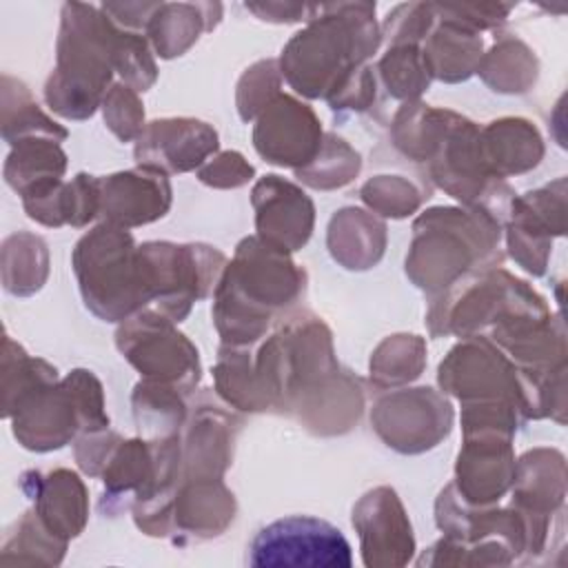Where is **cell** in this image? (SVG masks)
<instances>
[{
    "label": "cell",
    "instance_id": "6da1fadb",
    "mask_svg": "<svg viewBox=\"0 0 568 568\" xmlns=\"http://www.w3.org/2000/svg\"><path fill=\"white\" fill-rule=\"evenodd\" d=\"M304 286L306 273L286 251L260 237H244L215 286L213 320L224 344H255L273 313L288 308Z\"/></svg>",
    "mask_w": 568,
    "mask_h": 568
},
{
    "label": "cell",
    "instance_id": "7a4b0ae2",
    "mask_svg": "<svg viewBox=\"0 0 568 568\" xmlns=\"http://www.w3.org/2000/svg\"><path fill=\"white\" fill-rule=\"evenodd\" d=\"M501 224L479 209L435 206L413 224V244L406 257L408 277L424 291H446L468 271L499 264Z\"/></svg>",
    "mask_w": 568,
    "mask_h": 568
},
{
    "label": "cell",
    "instance_id": "3957f363",
    "mask_svg": "<svg viewBox=\"0 0 568 568\" xmlns=\"http://www.w3.org/2000/svg\"><path fill=\"white\" fill-rule=\"evenodd\" d=\"M73 271L87 308L104 322H124L153 304L144 253L122 226L102 222L80 237Z\"/></svg>",
    "mask_w": 568,
    "mask_h": 568
},
{
    "label": "cell",
    "instance_id": "277c9868",
    "mask_svg": "<svg viewBox=\"0 0 568 568\" xmlns=\"http://www.w3.org/2000/svg\"><path fill=\"white\" fill-rule=\"evenodd\" d=\"M4 417H11L16 439L36 453L58 450L78 433L109 426L102 384L84 368L71 371L62 382L55 377L31 386Z\"/></svg>",
    "mask_w": 568,
    "mask_h": 568
},
{
    "label": "cell",
    "instance_id": "5b68a950",
    "mask_svg": "<svg viewBox=\"0 0 568 568\" xmlns=\"http://www.w3.org/2000/svg\"><path fill=\"white\" fill-rule=\"evenodd\" d=\"M375 47V27L353 36L351 22L324 20L288 42L282 55V73L297 93L328 98Z\"/></svg>",
    "mask_w": 568,
    "mask_h": 568
},
{
    "label": "cell",
    "instance_id": "8992f818",
    "mask_svg": "<svg viewBox=\"0 0 568 568\" xmlns=\"http://www.w3.org/2000/svg\"><path fill=\"white\" fill-rule=\"evenodd\" d=\"M140 248L149 266L151 306L173 322L184 320L193 302L206 297L226 268L224 253L206 244L144 242Z\"/></svg>",
    "mask_w": 568,
    "mask_h": 568
},
{
    "label": "cell",
    "instance_id": "52a82bcc",
    "mask_svg": "<svg viewBox=\"0 0 568 568\" xmlns=\"http://www.w3.org/2000/svg\"><path fill=\"white\" fill-rule=\"evenodd\" d=\"M120 353L144 375V379L171 384L182 393L200 382L197 348L182 335L173 320L155 308H142L122 322L115 333Z\"/></svg>",
    "mask_w": 568,
    "mask_h": 568
},
{
    "label": "cell",
    "instance_id": "ba28073f",
    "mask_svg": "<svg viewBox=\"0 0 568 568\" xmlns=\"http://www.w3.org/2000/svg\"><path fill=\"white\" fill-rule=\"evenodd\" d=\"M255 568H348L351 544L344 532L317 517L291 515L257 530L248 546Z\"/></svg>",
    "mask_w": 568,
    "mask_h": 568
},
{
    "label": "cell",
    "instance_id": "9c48e42d",
    "mask_svg": "<svg viewBox=\"0 0 568 568\" xmlns=\"http://www.w3.org/2000/svg\"><path fill=\"white\" fill-rule=\"evenodd\" d=\"M442 390L462 402H510L528 417V395L517 366L486 337H466L439 364Z\"/></svg>",
    "mask_w": 568,
    "mask_h": 568
},
{
    "label": "cell",
    "instance_id": "30bf717a",
    "mask_svg": "<svg viewBox=\"0 0 568 568\" xmlns=\"http://www.w3.org/2000/svg\"><path fill=\"white\" fill-rule=\"evenodd\" d=\"M371 422L386 446L399 453H422L448 435L453 408L439 393L422 386L382 397Z\"/></svg>",
    "mask_w": 568,
    "mask_h": 568
},
{
    "label": "cell",
    "instance_id": "8fae6325",
    "mask_svg": "<svg viewBox=\"0 0 568 568\" xmlns=\"http://www.w3.org/2000/svg\"><path fill=\"white\" fill-rule=\"evenodd\" d=\"M353 528L366 568H399L410 564L417 552L404 504L388 486L368 490L353 506Z\"/></svg>",
    "mask_w": 568,
    "mask_h": 568
},
{
    "label": "cell",
    "instance_id": "7c38bea8",
    "mask_svg": "<svg viewBox=\"0 0 568 568\" xmlns=\"http://www.w3.org/2000/svg\"><path fill=\"white\" fill-rule=\"evenodd\" d=\"M322 124L308 104L291 95H277L260 115L253 144L257 153L273 164L306 166L322 146Z\"/></svg>",
    "mask_w": 568,
    "mask_h": 568
},
{
    "label": "cell",
    "instance_id": "4fadbf2b",
    "mask_svg": "<svg viewBox=\"0 0 568 568\" xmlns=\"http://www.w3.org/2000/svg\"><path fill=\"white\" fill-rule=\"evenodd\" d=\"M513 435L497 430L464 433V446L455 466V490L473 506L497 504L515 477Z\"/></svg>",
    "mask_w": 568,
    "mask_h": 568
},
{
    "label": "cell",
    "instance_id": "5bb4252c",
    "mask_svg": "<svg viewBox=\"0 0 568 568\" xmlns=\"http://www.w3.org/2000/svg\"><path fill=\"white\" fill-rule=\"evenodd\" d=\"M217 151V133L193 118H164L149 122L138 135L135 160L162 173H184L202 166Z\"/></svg>",
    "mask_w": 568,
    "mask_h": 568
},
{
    "label": "cell",
    "instance_id": "9a60e30c",
    "mask_svg": "<svg viewBox=\"0 0 568 568\" xmlns=\"http://www.w3.org/2000/svg\"><path fill=\"white\" fill-rule=\"evenodd\" d=\"M257 237L282 248H302L313 231L315 209L311 197L280 175H266L253 186Z\"/></svg>",
    "mask_w": 568,
    "mask_h": 568
},
{
    "label": "cell",
    "instance_id": "2e32d148",
    "mask_svg": "<svg viewBox=\"0 0 568 568\" xmlns=\"http://www.w3.org/2000/svg\"><path fill=\"white\" fill-rule=\"evenodd\" d=\"M237 504L220 477H182L173 497L171 541L186 546L220 537L235 519Z\"/></svg>",
    "mask_w": 568,
    "mask_h": 568
},
{
    "label": "cell",
    "instance_id": "e0dca14e",
    "mask_svg": "<svg viewBox=\"0 0 568 568\" xmlns=\"http://www.w3.org/2000/svg\"><path fill=\"white\" fill-rule=\"evenodd\" d=\"M171 206V184L166 173L153 166L100 178V213L104 222L131 229L155 222Z\"/></svg>",
    "mask_w": 568,
    "mask_h": 568
},
{
    "label": "cell",
    "instance_id": "ac0fdd59",
    "mask_svg": "<svg viewBox=\"0 0 568 568\" xmlns=\"http://www.w3.org/2000/svg\"><path fill=\"white\" fill-rule=\"evenodd\" d=\"M20 488L33 501L40 521L55 537L71 541L84 530L89 521V495L73 470H27L20 477Z\"/></svg>",
    "mask_w": 568,
    "mask_h": 568
},
{
    "label": "cell",
    "instance_id": "d6986e66",
    "mask_svg": "<svg viewBox=\"0 0 568 568\" xmlns=\"http://www.w3.org/2000/svg\"><path fill=\"white\" fill-rule=\"evenodd\" d=\"M240 422L217 404H202L180 437L182 477H222L233 457Z\"/></svg>",
    "mask_w": 568,
    "mask_h": 568
},
{
    "label": "cell",
    "instance_id": "ffe728a7",
    "mask_svg": "<svg viewBox=\"0 0 568 568\" xmlns=\"http://www.w3.org/2000/svg\"><path fill=\"white\" fill-rule=\"evenodd\" d=\"M564 457L557 450L537 448L515 464L513 501L524 517L552 521L564 504Z\"/></svg>",
    "mask_w": 568,
    "mask_h": 568
},
{
    "label": "cell",
    "instance_id": "44dd1931",
    "mask_svg": "<svg viewBox=\"0 0 568 568\" xmlns=\"http://www.w3.org/2000/svg\"><path fill=\"white\" fill-rule=\"evenodd\" d=\"M477 149L486 173L501 180L539 164L544 146L537 129L521 118L495 120L477 133Z\"/></svg>",
    "mask_w": 568,
    "mask_h": 568
},
{
    "label": "cell",
    "instance_id": "7402d4cb",
    "mask_svg": "<svg viewBox=\"0 0 568 568\" xmlns=\"http://www.w3.org/2000/svg\"><path fill=\"white\" fill-rule=\"evenodd\" d=\"M67 155L55 140L31 138L13 144L4 162V182L24 200L62 182Z\"/></svg>",
    "mask_w": 568,
    "mask_h": 568
},
{
    "label": "cell",
    "instance_id": "603a6c76",
    "mask_svg": "<svg viewBox=\"0 0 568 568\" xmlns=\"http://www.w3.org/2000/svg\"><path fill=\"white\" fill-rule=\"evenodd\" d=\"M386 246V226L362 209L346 206L328 224L331 255L346 268L364 271L377 264Z\"/></svg>",
    "mask_w": 568,
    "mask_h": 568
},
{
    "label": "cell",
    "instance_id": "cb8c5ba5",
    "mask_svg": "<svg viewBox=\"0 0 568 568\" xmlns=\"http://www.w3.org/2000/svg\"><path fill=\"white\" fill-rule=\"evenodd\" d=\"M213 373L217 393L235 408L257 413L271 406L264 384L255 371V359H251L246 346L222 344Z\"/></svg>",
    "mask_w": 568,
    "mask_h": 568
},
{
    "label": "cell",
    "instance_id": "d4e9b609",
    "mask_svg": "<svg viewBox=\"0 0 568 568\" xmlns=\"http://www.w3.org/2000/svg\"><path fill=\"white\" fill-rule=\"evenodd\" d=\"M69 133L31 100L27 87L9 75L2 78V138L13 146L31 138L64 140Z\"/></svg>",
    "mask_w": 568,
    "mask_h": 568
},
{
    "label": "cell",
    "instance_id": "484cf974",
    "mask_svg": "<svg viewBox=\"0 0 568 568\" xmlns=\"http://www.w3.org/2000/svg\"><path fill=\"white\" fill-rule=\"evenodd\" d=\"M47 244L31 233H13L2 244V282L13 295H31L42 288L49 271Z\"/></svg>",
    "mask_w": 568,
    "mask_h": 568
},
{
    "label": "cell",
    "instance_id": "4316f807",
    "mask_svg": "<svg viewBox=\"0 0 568 568\" xmlns=\"http://www.w3.org/2000/svg\"><path fill=\"white\" fill-rule=\"evenodd\" d=\"M133 415L140 430L151 433L153 439L180 435V426L186 419L182 390L171 384L144 379L133 390Z\"/></svg>",
    "mask_w": 568,
    "mask_h": 568
},
{
    "label": "cell",
    "instance_id": "83f0119b",
    "mask_svg": "<svg viewBox=\"0 0 568 568\" xmlns=\"http://www.w3.org/2000/svg\"><path fill=\"white\" fill-rule=\"evenodd\" d=\"M67 546L69 541L55 537L31 508L9 530L0 550V559L18 564L60 566L67 555Z\"/></svg>",
    "mask_w": 568,
    "mask_h": 568
},
{
    "label": "cell",
    "instance_id": "f1b7e54d",
    "mask_svg": "<svg viewBox=\"0 0 568 568\" xmlns=\"http://www.w3.org/2000/svg\"><path fill=\"white\" fill-rule=\"evenodd\" d=\"M426 364V344L417 335L386 337L371 357V379L375 386H399L419 377Z\"/></svg>",
    "mask_w": 568,
    "mask_h": 568
},
{
    "label": "cell",
    "instance_id": "f546056e",
    "mask_svg": "<svg viewBox=\"0 0 568 568\" xmlns=\"http://www.w3.org/2000/svg\"><path fill=\"white\" fill-rule=\"evenodd\" d=\"M359 166V153L351 149L342 138L326 133L317 155L295 173L308 186L328 191L348 184L357 175Z\"/></svg>",
    "mask_w": 568,
    "mask_h": 568
},
{
    "label": "cell",
    "instance_id": "4dcf8cb0",
    "mask_svg": "<svg viewBox=\"0 0 568 568\" xmlns=\"http://www.w3.org/2000/svg\"><path fill=\"white\" fill-rule=\"evenodd\" d=\"M379 75L393 98L415 100L428 89L430 71L424 55L415 47H402L388 51L379 62Z\"/></svg>",
    "mask_w": 568,
    "mask_h": 568
},
{
    "label": "cell",
    "instance_id": "1f68e13d",
    "mask_svg": "<svg viewBox=\"0 0 568 568\" xmlns=\"http://www.w3.org/2000/svg\"><path fill=\"white\" fill-rule=\"evenodd\" d=\"M362 200L377 213L388 217H406L419 204V191L399 175H377L362 186Z\"/></svg>",
    "mask_w": 568,
    "mask_h": 568
},
{
    "label": "cell",
    "instance_id": "d6a6232c",
    "mask_svg": "<svg viewBox=\"0 0 568 568\" xmlns=\"http://www.w3.org/2000/svg\"><path fill=\"white\" fill-rule=\"evenodd\" d=\"M106 126L122 140L129 142L138 138L144 129V109L142 102L129 84H113L102 100Z\"/></svg>",
    "mask_w": 568,
    "mask_h": 568
},
{
    "label": "cell",
    "instance_id": "836d02e7",
    "mask_svg": "<svg viewBox=\"0 0 568 568\" xmlns=\"http://www.w3.org/2000/svg\"><path fill=\"white\" fill-rule=\"evenodd\" d=\"M280 73L275 62H257L237 84V111L242 120H253L280 95Z\"/></svg>",
    "mask_w": 568,
    "mask_h": 568
},
{
    "label": "cell",
    "instance_id": "e575fe53",
    "mask_svg": "<svg viewBox=\"0 0 568 568\" xmlns=\"http://www.w3.org/2000/svg\"><path fill=\"white\" fill-rule=\"evenodd\" d=\"M253 173L255 169L237 151H224L197 169L200 182L215 189L242 186L253 178Z\"/></svg>",
    "mask_w": 568,
    "mask_h": 568
},
{
    "label": "cell",
    "instance_id": "d590c367",
    "mask_svg": "<svg viewBox=\"0 0 568 568\" xmlns=\"http://www.w3.org/2000/svg\"><path fill=\"white\" fill-rule=\"evenodd\" d=\"M120 444V435L106 428L100 430H89V433H80L78 442H75V459L78 466L87 473V475H102L109 457L113 455V450Z\"/></svg>",
    "mask_w": 568,
    "mask_h": 568
}]
</instances>
